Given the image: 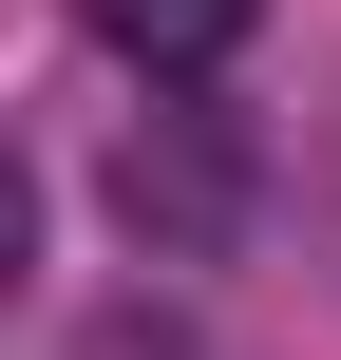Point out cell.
<instances>
[{
    "instance_id": "6da1fadb",
    "label": "cell",
    "mask_w": 341,
    "mask_h": 360,
    "mask_svg": "<svg viewBox=\"0 0 341 360\" xmlns=\"http://www.w3.org/2000/svg\"><path fill=\"white\" fill-rule=\"evenodd\" d=\"M114 209H133L152 247H228V209H247V152H228L209 114H152V133L114 152Z\"/></svg>"
},
{
    "instance_id": "7a4b0ae2",
    "label": "cell",
    "mask_w": 341,
    "mask_h": 360,
    "mask_svg": "<svg viewBox=\"0 0 341 360\" xmlns=\"http://www.w3.org/2000/svg\"><path fill=\"white\" fill-rule=\"evenodd\" d=\"M76 19H95L133 76H209V57H247V19H266V0H76Z\"/></svg>"
}]
</instances>
